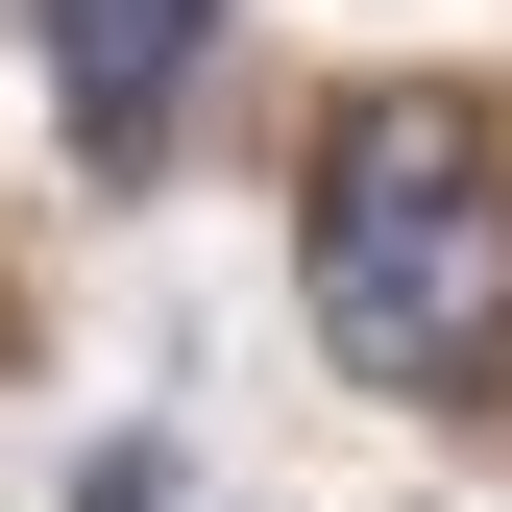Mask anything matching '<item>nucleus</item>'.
I'll list each match as a JSON object with an SVG mask.
<instances>
[{"label": "nucleus", "mask_w": 512, "mask_h": 512, "mask_svg": "<svg viewBox=\"0 0 512 512\" xmlns=\"http://www.w3.org/2000/svg\"><path fill=\"white\" fill-rule=\"evenodd\" d=\"M317 342L366 391H488L512 366V196L439 98H366L317 147Z\"/></svg>", "instance_id": "nucleus-1"}, {"label": "nucleus", "mask_w": 512, "mask_h": 512, "mask_svg": "<svg viewBox=\"0 0 512 512\" xmlns=\"http://www.w3.org/2000/svg\"><path fill=\"white\" fill-rule=\"evenodd\" d=\"M196 74H220V0H49V98H74V147H147Z\"/></svg>", "instance_id": "nucleus-2"}, {"label": "nucleus", "mask_w": 512, "mask_h": 512, "mask_svg": "<svg viewBox=\"0 0 512 512\" xmlns=\"http://www.w3.org/2000/svg\"><path fill=\"white\" fill-rule=\"evenodd\" d=\"M74 512H171V464H147V439H122V464H74Z\"/></svg>", "instance_id": "nucleus-3"}]
</instances>
